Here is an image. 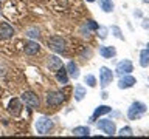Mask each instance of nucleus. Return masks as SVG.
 Returning a JSON list of instances; mask_svg holds the SVG:
<instances>
[{
    "label": "nucleus",
    "mask_w": 149,
    "mask_h": 139,
    "mask_svg": "<svg viewBox=\"0 0 149 139\" xmlns=\"http://www.w3.org/2000/svg\"><path fill=\"white\" fill-rule=\"evenodd\" d=\"M53 128V120L47 116H40L39 119L36 120V130H37V134H48L50 130Z\"/></svg>",
    "instance_id": "1"
},
{
    "label": "nucleus",
    "mask_w": 149,
    "mask_h": 139,
    "mask_svg": "<svg viewBox=\"0 0 149 139\" xmlns=\"http://www.w3.org/2000/svg\"><path fill=\"white\" fill-rule=\"evenodd\" d=\"M144 113H146V105H144L143 102H134L127 110V118L134 120V119L141 118Z\"/></svg>",
    "instance_id": "2"
},
{
    "label": "nucleus",
    "mask_w": 149,
    "mask_h": 139,
    "mask_svg": "<svg viewBox=\"0 0 149 139\" xmlns=\"http://www.w3.org/2000/svg\"><path fill=\"white\" fill-rule=\"evenodd\" d=\"M48 46L54 51V53H65V50H67V43H65V40L61 36L50 37L48 39Z\"/></svg>",
    "instance_id": "3"
},
{
    "label": "nucleus",
    "mask_w": 149,
    "mask_h": 139,
    "mask_svg": "<svg viewBox=\"0 0 149 139\" xmlns=\"http://www.w3.org/2000/svg\"><path fill=\"white\" fill-rule=\"evenodd\" d=\"M20 99H22V102L28 107V108H31V110L39 108V97L36 96V93H33V91H25V93H22Z\"/></svg>",
    "instance_id": "4"
},
{
    "label": "nucleus",
    "mask_w": 149,
    "mask_h": 139,
    "mask_svg": "<svg viewBox=\"0 0 149 139\" xmlns=\"http://www.w3.org/2000/svg\"><path fill=\"white\" fill-rule=\"evenodd\" d=\"M113 81V73H112L110 68L107 67H101L100 68V83H101V88H107L109 83H112Z\"/></svg>",
    "instance_id": "5"
},
{
    "label": "nucleus",
    "mask_w": 149,
    "mask_h": 139,
    "mask_svg": "<svg viewBox=\"0 0 149 139\" xmlns=\"http://www.w3.org/2000/svg\"><path fill=\"white\" fill-rule=\"evenodd\" d=\"M45 100H47V104L51 105V107H58L65 100V96H64V93H61V91H50L48 94H47Z\"/></svg>",
    "instance_id": "6"
},
{
    "label": "nucleus",
    "mask_w": 149,
    "mask_h": 139,
    "mask_svg": "<svg viewBox=\"0 0 149 139\" xmlns=\"http://www.w3.org/2000/svg\"><path fill=\"white\" fill-rule=\"evenodd\" d=\"M98 128L102 130L106 134H109V136H113L116 133V127H115V122L110 119H101L100 122H98Z\"/></svg>",
    "instance_id": "7"
},
{
    "label": "nucleus",
    "mask_w": 149,
    "mask_h": 139,
    "mask_svg": "<svg viewBox=\"0 0 149 139\" xmlns=\"http://www.w3.org/2000/svg\"><path fill=\"white\" fill-rule=\"evenodd\" d=\"M116 74H120V76H124V74H130L134 71V65L132 62H130L129 59H124V60H121V62L116 65Z\"/></svg>",
    "instance_id": "8"
},
{
    "label": "nucleus",
    "mask_w": 149,
    "mask_h": 139,
    "mask_svg": "<svg viewBox=\"0 0 149 139\" xmlns=\"http://www.w3.org/2000/svg\"><path fill=\"white\" fill-rule=\"evenodd\" d=\"M137 81H135L134 76H129V74H124V76H121V79L118 81V88L120 90H127V88H132Z\"/></svg>",
    "instance_id": "9"
},
{
    "label": "nucleus",
    "mask_w": 149,
    "mask_h": 139,
    "mask_svg": "<svg viewBox=\"0 0 149 139\" xmlns=\"http://www.w3.org/2000/svg\"><path fill=\"white\" fill-rule=\"evenodd\" d=\"M8 110L13 116H19L22 111V99H13L8 105Z\"/></svg>",
    "instance_id": "10"
},
{
    "label": "nucleus",
    "mask_w": 149,
    "mask_h": 139,
    "mask_svg": "<svg viewBox=\"0 0 149 139\" xmlns=\"http://www.w3.org/2000/svg\"><path fill=\"white\" fill-rule=\"evenodd\" d=\"M14 28L8 23H2L0 25V39H9V37L14 36Z\"/></svg>",
    "instance_id": "11"
},
{
    "label": "nucleus",
    "mask_w": 149,
    "mask_h": 139,
    "mask_svg": "<svg viewBox=\"0 0 149 139\" xmlns=\"http://www.w3.org/2000/svg\"><path fill=\"white\" fill-rule=\"evenodd\" d=\"M47 67H48L50 71H56L62 67V60H61L58 56H50L48 57V62H47Z\"/></svg>",
    "instance_id": "12"
},
{
    "label": "nucleus",
    "mask_w": 149,
    "mask_h": 139,
    "mask_svg": "<svg viewBox=\"0 0 149 139\" xmlns=\"http://www.w3.org/2000/svg\"><path fill=\"white\" fill-rule=\"evenodd\" d=\"M39 50H40V46H39L37 42L30 40V42H26V43H25V54H28V56L37 54V53H39Z\"/></svg>",
    "instance_id": "13"
},
{
    "label": "nucleus",
    "mask_w": 149,
    "mask_h": 139,
    "mask_svg": "<svg viewBox=\"0 0 149 139\" xmlns=\"http://www.w3.org/2000/svg\"><path fill=\"white\" fill-rule=\"evenodd\" d=\"M56 79H58V82L62 83V85L68 83V74H67V70H65L64 67H61L59 70H56Z\"/></svg>",
    "instance_id": "14"
},
{
    "label": "nucleus",
    "mask_w": 149,
    "mask_h": 139,
    "mask_svg": "<svg viewBox=\"0 0 149 139\" xmlns=\"http://www.w3.org/2000/svg\"><path fill=\"white\" fill-rule=\"evenodd\" d=\"M65 70H67V74H68L70 77H73V79H78L79 77V67L74 62H68Z\"/></svg>",
    "instance_id": "15"
},
{
    "label": "nucleus",
    "mask_w": 149,
    "mask_h": 139,
    "mask_svg": "<svg viewBox=\"0 0 149 139\" xmlns=\"http://www.w3.org/2000/svg\"><path fill=\"white\" fill-rule=\"evenodd\" d=\"M100 54L104 59H109V57H113V56L116 54V50L113 48V46H101V48H100Z\"/></svg>",
    "instance_id": "16"
},
{
    "label": "nucleus",
    "mask_w": 149,
    "mask_h": 139,
    "mask_svg": "<svg viewBox=\"0 0 149 139\" xmlns=\"http://www.w3.org/2000/svg\"><path fill=\"white\" fill-rule=\"evenodd\" d=\"M90 134V128L88 127H74L73 128V136L76 138H86Z\"/></svg>",
    "instance_id": "17"
},
{
    "label": "nucleus",
    "mask_w": 149,
    "mask_h": 139,
    "mask_svg": "<svg viewBox=\"0 0 149 139\" xmlns=\"http://www.w3.org/2000/svg\"><path fill=\"white\" fill-rule=\"evenodd\" d=\"M112 108L110 107H107V105H100L98 108L93 111V119L98 118V116H102V114H107V113H110Z\"/></svg>",
    "instance_id": "18"
},
{
    "label": "nucleus",
    "mask_w": 149,
    "mask_h": 139,
    "mask_svg": "<svg viewBox=\"0 0 149 139\" xmlns=\"http://www.w3.org/2000/svg\"><path fill=\"white\" fill-rule=\"evenodd\" d=\"M100 6L104 12L113 11V2H112V0H100Z\"/></svg>",
    "instance_id": "19"
},
{
    "label": "nucleus",
    "mask_w": 149,
    "mask_h": 139,
    "mask_svg": "<svg viewBox=\"0 0 149 139\" xmlns=\"http://www.w3.org/2000/svg\"><path fill=\"white\" fill-rule=\"evenodd\" d=\"M84 96H86V88L82 85H76V88H74V99L79 102L84 99Z\"/></svg>",
    "instance_id": "20"
},
{
    "label": "nucleus",
    "mask_w": 149,
    "mask_h": 139,
    "mask_svg": "<svg viewBox=\"0 0 149 139\" xmlns=\"http://www.w3.org/2000/svg\"><path fill=\"white\" fill-rule=\"evenodd\" d=\"M140 65H141V67H148L149 65V53L146 50H143L141 53H140Z\"/></svg>",
    "instance_id": "21"
},
{
    "label": "nucleus",
    "mask_w": 149,
    "mask_h": 139,
    "mask_svg": "<svg viewBox=\"0 0 149 139\" xmlns=\"http://www.w3.org/2000/svg\"><path fill=\"white\" fill-rule=\"evenodd\" d=\"M84 82H86L88 87H95L96 85V79H95V76H92V74H87V76L84 77Z\"/></svg>",
    "instance_id": "22"
},
{
    "label": "nucleus",
    "mask_w": 149,
    "mask_h": 139,
    "mask_svg": "<svg viewBox=\"0 0 149 139\" xmlns=\"http://www.w3.org/2000/svg\"><path fill=\"white\" fill-rule=\"evenodd\" d=\"M112 32H113V36L116 37V39H120V40H124V36L121 34V30L118 26H112Z\"/></svg>",
    "instance_id": "23"
},
{
    "label": "nucleus",
    "mask_w": 149,
    "mask_h": 139,
    "mask_svg": "<svg viewBox=\"0 0 149 139\" xmlns=\"http://www.w3.org/2000/svg\"><path fill=\"white\" fill-rule=\"evenodd\" d=\"M120 136H132V128H130V127H124V128H121L120 130Z\"/></svg>",
    "instance_id": "24"
},
{
    "label": "nucleus",
    "mask_w": 149,
    "mask_h": 139,
    "mask_svg": "<svg viewBox=\"0 0 149 139\" xmlns=\"http://www.w3.org/2000/svg\"><path fill=\"white\" fill-rule=\"evenodd\" d=\"M26 36L28 37H39V30H37V28H28Z\"/></svg>",
    "instance_id": "25"
},
{
    "label": "nucleus",
    "mask_w": 149,
    "mask_h": 139,
    "mask_svg": "<svg viewBox=\"0 0 149 139\" xmlns=\"http://www.w3.org/2000/svg\"><path fill=\"white\" fill-rule=\"evenodd\" d=\"M87 26H88V30H98V23H95V20H88L87 22Z\"/></svg>",
    "instance_id": "26"
},
{
    "label": "nucleus",
    "mask_w": 149,
    "mask_h": 139,
    "mask_svg": "<svg viewBox=\"0 0 149 139\" xmlns=\"http://www.w3.org/2000/svg\"><path fill=\"white\" fill-rule=\"evenodd\" d=\"M98 30H100V32H101V39H106L107 37V28H104V26H101V28H98Z\"/></svg>",
    "instance_id": "27"
},
{
    "label": "nucleus",
    "mask_w": 149,
    "mask_h": 139,
    "mask_svg": "<svg viewBox=\"0 0 149 139\" xmlns=\"http://www.w3.org/2000/svg\"><path fill=\"white\" fill-rule=\"evenodd\" d=\"M101 97H102V99H107V97H109V94H107V93L104 91V93H102V96H101Z\"/></svg>",
    "instance_id": "28"
},
{
    "label": "nucleus",
    "mask_w": 149,
    "mask_h": 139,
    "mask_svg": "<svg viewBox=\"0 0 149 139\" xmlns=\"http://www.w3.org/2000/svg\"><path fill=\"white\" fill-rule=\"evenodd\" d=\"M146 51H148V53H149V43H148V48H146Z\"/></svg>",
    "instance_id": "29"
},
{
    "label": "nucleus",
    "mask_w": 149,
    "mask_h": 139,
    "mask_svg": "<svg viewBox=\"0 0 149 139\" xmlns=\"http://www.w3.org/2000/svg\"><path fill=\"white\" fill-rule=\"evenodd\" d=\"M87 2H95V0H87Z\"/></svg>",
    "instance_id": "30"
},
{
    "label": "nucleus",
    "mask_w": 149,
    "mask_h": 139,
    "mask_svg": "<svg viewBox=\"0 0 149 139\" xmlns=\"http://www.w3.org/2000/svg\"><path fill=\"white\" fill-rule=\"evenodd\" d=\"M144 2H149V0H144Z\"/></svg>",
    "instance_id": "31"
}]
</instances>
